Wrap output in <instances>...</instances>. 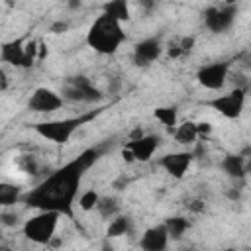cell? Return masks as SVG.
<instances>
[{
  "instance_id": "1",
  "label": "cell",
  "mask_w": 251,
  "mask_h": 251,
  "mask_svg": "<svg viewBox=\"0 0 251 251\" xmlns=\"http://www.w3.org/2000/svg\"><path fill=\"white\" fill-rule=\"evenodd\" d=\"M110 149V143H98L94 147L84 149L78 157L63 165L61 169L47 175L33 190L22 194V200L29 208H37L41 212H57L59 216L75 218L73 204L78 194V186L82 182L84 173Z\"/></svg>"
},
{
  "instance_id": "2",
  "label": "cell",
  "mask_w": 251,
  "mask_h": 251,
  "mask_svg": "<svg viewBox=\"0 0 251 251\" xmlns=\"http://www.w3.org/2000/svg\"><path fill=\"white\" fill-rule=\"evenodd\" d=\"M124 39H126V31L122 24L104 14L94 20V24L86 33L88 47H92L100 55H114L124 43Z\"/></svg>"
},
{
  "instance_id": "3",
  "label": "cell",
  "mask_w": 251,
  "mask_h": 251,
  "mask_svg": "<svg viewBox=\"0 0 251 251\" xmlns=\"http://www.w3.org/2000/svg\"><path fill=\"white\" fill-rule=\"evenodd\" d=\"M98 114H102V108L100 110H90V112L75 116V118H65V120H55V122H39V124L33 126V129L41 137H45V139H49L57 145H65V143H69V139L73 137V133L80 126L88 124Z\"/></svg>"
},
{
  "instance_id": "4",
  "label": "cell",
  "mask_w": 251,
  "mask_h": 251,
  "mask_svg": "<svg viewBox=\"0 0 251 251\" xmlns=\"http://www.w3.org/2000/svg\"><path fill=\"white\" fill-rule=\"evenodd\" d=\"M59 214L57 212H39L37 216L29 218L24 224V235L39 245H49V241L55 235L57 224H59Z\"/></svg>"
},
{
  "instance_id": "5",
  "label": "cell",
  "mask_w": 251,
  "mask_h": 251,
  "mask_svg": "<svg viewBox=\"0 0 251 251\" xmlns=\"http://www.w3.org/2000/svg\"><path fill=\"white\" fill-rule=\"evenodd\" d=\"M102 92L92 86L90 78L78 75V76H71L67 80V84L63 86V92H61V98L63 100H69V102H86V104H92V102H100L102 100Z\"/></svg>"
},
{
  "instance_id": "6",
  "label": "cell",
  "mask_w": 251,
  "mask_h": 251,
  "mask_svg": "<svg viewBox=\"0 0 251 251\" xmlns=\"http://www.w3.org/2000/svg\"><path fill=\"white\" fill-rule=\"evenodd\" d=\"M235 14H237V8L233 4L212 6L204 12V25L214 33H222L233 25Z\"/></svg>"
},
{
  "instance_id": "7",
  "label": "cell",
  "mask_w": 251,
  "mask_h": 251,
  "mask_svg": "<svg viewBox=\"0 0 251 251\" xmlns=\"http://www.w3.org/2000/svg\"><path fill=\"white\" fill-rule=\"evenodd\" d=\"M245 94H247V88H235V90H231L229 94L218 96V98H214V100H210V102H206V104L212 106L214 110H218L222 116L233 120V118H239L241 112H243Z\"/></svg>"
},
{
  "instance_id": "8",
  "label": "cell",
  "mask_w": 251,
  "mask_h": 251,
  "mask_svg": "<svg viewBox=\"0 0 251 251\" xmlns=\"http://www.w3.org/2000/svg\"><path fill=\"white\" fill-rule=\"evenodd\" d=\"M227 73H229V63L227 61H220V63H212V65L200 67L198 73H196V78L204 88L220 90L227 80Z\"/></svg>"
},
{
  "instance_id": "9",
  "label": "cell",
  "mask_w": 251,
  "mask_h": 251,
  "mask_svg": "<svg viewBox=\"0 0 251 251\" xmlns=\"http://www.w3.org/2000/svg\"><path fill=\"white\" fill-rule=\"evenodd\" d=\"M63 102L65 100L61 98V94H57L51 88H43L41 86V88H35L33 94L29 96L27 108L31 112H35V114H51V112L59 110L63 106Z\"/></svg>"
},
{
  "instance_id": "10",
  "label": "cell",
  "mask_w": 251,
  "mask_h": 251,
  "mask_svg": "<svg viewBox=\"0 0 251 251\" xmlns=\"http://www.w3.org/2000/svg\"><path fill=\"white\" fill-rule=\"evenodd\" d=\"M161 53H163L161 41L157 37H147L133 47V63L137 67H149L153 61L161 57Z\"/></svg>"
},
{
  "instance_id": "11",
  "label": "cell",
  "mask_w": 251,
  "mask_h": 251,
  "mask_svg": "<svg viewBox=\"0 0 251 251\" xmlns=\"http://www.w3.org/2000/svg\"><path fill=\"white\" fill-rule=\"evenodd\" d=\"M192 157H194V155L188 153V151L169 153V155H165V157L159 159V165H161L173 178H182L184 173H186V169H188L190 163H192Z\"/></svg>"
},
{
  "instance_id": "12",
  "label": "cell",
  "mask_w": 251,
  "mask_h": 251,
  "mask_svg": "<svg viewBox=\"0 0 251 251\" xmlns=\"http://www.w3.org/2000/svg\"><path fill=\"white\" fill-rule=\"evenodd\" d=\"M167 245H169V235L163 224L145 229L139 239L141 251H167Z\"/></svg>"
},
{
  "instance_id": "13",
  "label": "cell",
  "mask_w": 251,
  "mask_h": 251,
  "mask_svg": "<svg viewBox=\"0 0 251 251\" xmlns=\"http://www.w3.org/2000/svg\"><path fill=\"white\" fill-rule=\"evenodd\" d=\"M159 141H161L159 135H143V137L137 139V141H129L126 147L133 153V159H135V161L147 163V161L153 157V153L157 151Z\"/></svg>"
},
{
  "instance_id": "14",
  "label": "cell",
  "mask_w": 251,
  "mask_h": 251,
  "mask_svg": "<svg viewBox=\"0 0 251 251\" xmlns=\"http://www.w3.org/2000/svg\"><path fill=\"white\" fill-rule=\"evenodd\" d=\"M24 43L25 39H12L0 45V59L4 63H10L14 67H22L27 69L25 65V55H24Z\"/></svg>"
},
{
  "instance_id": "15",
  "label": "cell",
  "mask_w": 251,
  "mask_h": 251,
  "mask_svg": "<svg viewBox=\"0 0 251 251\" xmlns=\"http://www.w3.org/2000/svg\"><path fill=\"white\" fill-rule=\"evenodd\" d=\"M224 173H227L233 178H243L245 176V157L243 155H226L222 161Z\"/></svg>"
},
{
  "instance_id": "16",
  "label": "cell",
  "mask_w": 251,
  "mask_h": 251,
  "mask_svg": "<svg viewBox=\"0 0 251 251\" xmlns=\"http://www.w3.org/2000/svg\"><path fill=\"white\" fill-rule=\"evenodd\" d=\"M102 10H104V16H108V18L120 22V24L129 20V6H127V2H124V0L106 2V4L102 6Z\"/></svg>"
},
{
  "instance_id": "17",
  "label": "cell",
  "mask_w": 251,
  "mask_h": 251,
  "mask_svg": "<svg viewBox=\"0 0 251 251\" xmlns=\"http://www.w3.org/2000/svg\"><path fill=\"white\" fill-rule=\"evenodd\" d=\"M129 231H131V218L118 214L116 218H112V222H110V226L106 229V237L114 239V237H122L126 233H129Z\"/></svg>"
},
{
  "instance_id": "18",
  "label": "cell",
  "mask_w": 251,
  "mask_h": 251,
  "mask_svg": "<svg viewBox=\"0 0 251 251\" xmlns=\"http://www.w3.org/2000/svg\"><path fill=\"white\" fill-rule=\"evenodd\" d=\"M173 135H175L176 143L192 145V143L196 141V137H198V133H196V124H194V122H182L180 126L175 127Z\"/></svg>"
},
{
  "instance_id": "19",
  "label": "cell",
  "mask_w": 251,
  "mask_h": 251,
  "mask_svg": "<svg viewBox=\"0 0 251 251\" xmlns=\"http://www.w3.org/2000/svg\"><path fill=\"white\" fill-rule=\"evenodd\" d=\"M165 229H167V235L169 239H180L184 235V231L188 229V220L182 218V216H173V218H167L165 220Z\"/></svg>"
},
{
  "instance_id": "20",
  "label": "cell",
  "mask_w": 251,
  "mask_h": 251,
  "mask_svg": "<svg viewBox=\"0 0 251 251\" xmlns=\"http://www.w3.org/2000/svg\"><path fill=\"white\" fill-rule=\"evenodd\" d=\"M22 200V188L12 182H0V206H12Z\"/></svg>"
},
{
  "instance_id": "21",
  "label": "cell",
  "mask_w": 251,
  "mask_h": 251,
  "mask_svg": "<svg viewBox=\"0 0 251 251\" xmlns=\"http://www.w3.org/2000/svg\"><path fill=\"white\" fill-rule=\"evenodd\" d=\"M96 210H98V214L104 220H112L120 212V202L114 196H100L98 198V204H96Z\"/></svg>"
},
{
  "instance_id": "22",
  "label": "cell",
  "mask_w": 251,
  "mask_h": 251,
  "mask_svg": "<svg viewBox=\"0 0 251 251\" xmlns=\"http://www.w3.org/2000/svg\"><path fill=\"white\" fill-rule=\"evenodd\" d=\"M153 116L173 133L175 131V126H176V118H178V112L175 106H161V108H155Z\"/></svg>"
},
{
  "instance_id": "23",
  "label": "cell",
  "mask_w": 251,
  "mask_h": 251,
  "mask_svg": "<svg viewBox=\"0 0 251 251\" xmlns=\"http://www.w3.org/2000/svg\"><path fill=\"white\" fill-rule=\"evenodd\" d=\"M98 198H100V194H98L96 190H86V192H82L80 198H78V208H80L82 212H90V210L96 208Z\"/></svg>"
},
{
  "instance_id": "24",
  "label": "cell",
  "mask_w": 251,
  "mask_h": 251,
  "mask_svg": "<svg viewBox=\"0 0 251 251\" xmlns=\"http://www.w3.org/2000/svg\"><path fill=\"white\" fill-rule=\"evenodd\" d=\"M37 49H39V41H35V39H27V41L24 43V55H25V65H27V69L37 61Z\"/></svg>"
},
{
  "instance_id": "25",
  "label": "cell",
  "mask_w": 251,
  "mask_h": 251,
  "mask_svg": "<svg viewBox=\"0 0 251 251\" xmlns=\"http://www.w3.org/2000/svg\"><path fill=\"white\" fill-rule=\"evenodd\" d=\"M20 167H22L25 173H29V175H35V173H37V163H35V157H31V155H22Z\"/></svg>"
},
{
  "instance_id": "26",
  "label": "cell",
  "mask_w": 251,
  "mask_h": 251,
  "mask_svg": "<svg viewBox=\"0 0 251 251\" xmlns=\"http://www.w3.org/2000/svg\"><path fill=\"white\" fill-rule=\"evenodd\" d=\"M18 224H20L18 214H14V212H2V214H0V226H6V227H16Z\"/></svg>"
},
{
  "instance_id": "27",
  "label": "cell",
  "mask_w": 251,
  "mask_h": 251,
  "mask_svg": "<svg viewBox=\"0 0 251 251\" xmlns=\"http://www.w3.org/2000/svg\"><path fill=\"white\" fill-rule=\"evenodd\" d=\"M176 47L180 49V53H182V55L190 53V51H192V47H194V37H182V39H180V43H178Z\"/></svg>"
},
{
  "instance_id": "28",
  "label": "cell",
  "mask_w": 251,
  "mask_h": 251,
  "mask_svg": "<svg viewBox=\"0 0 251 251\" xmlns=\"http://www.w3.org/2000/svg\"><path fill=\"white\" fill-rule=\"evenodd\" d=\"M67 29H69V24H67V22H63V20L53 22V24L49 25V31H51V33H65Z\"/></svg>"
},
{
  "instance_id": "29",
  "label": "cell",
  "mask_w": 251,
  "mask_h": 251,
  "mask_svg": "<svg viewBox=\"0 0 251 251\" xmlns=\"http://www.w3.org/2000/svg\"><path fill=\"white\" fill-rule=\"evenodd\" d=\"M210 131H212V124H208V122H198V124H196V133H198V135L204 137V135H208Z\"/></svg>"
},
{
  "instance_id": "30",
  "label": "cell",
  "mask_w": 251,
  "mask_h": 251,
  "mask_svg": "<svg viewBox=\"0 0 251 251\" xmlns=\"http://www.w3.org/2000/svg\"><path fill=\"white\" fill-rule=\"evenodd\" d=\"M127 184H129V178H127V176H120V178H116V180H114V184H112V186H114L116 190H124Z\"/></svg>"
},
{
  "instance_id": "31",
  "label": "cell",
  "mask_w": 251,
  "mask_h": 251,
  "mask_svg": "<svg viewBox=\"0 0 251 251\" xmlns=\"http://www.w3.org/2000/svg\"><path fill=\"white\" fill-rule=\"evenodd\" d=\"M188 210H192V212H202V210H204V204H202L200 200H194V202L188 204Z\"/></svg>"
},
{
  "instance_id": "32",
  "label": "cell",
  "mask_w": 251,
  "mask_h": 251,
  "mask_svg": "<svg viewBox=\"0 0 251 251\" xmlns=\"http://www.w3.org/2000/svg\"><path fill=\"white\" fill-rule=\"evenodd\" d=\"M6 88H8V76H6V73L0 69V92L6 90Z\"/></svg>"
},
{
  "instance_id": "33",
  "label": "cell",
  "mask_w": 251,
  "mask_h": 251,
  "mask_svg": "<svg viewBox=\"0 0 251 251\" xmlns=\"http://www.w3.org/2000/svg\"><path fill=\"white\" fill-rule=\"evenodd\" d=\"M122 157H124V161H126V163H133V161H135V159H133V153H131L127 147L122 151Z\"/></svg>"
},
{
  "instance_id": "34",
  "label": "cell",
  "mask_w": 251,
  "mask_h": 251,
  "mask_svg": "<svg viewBox=\"0 0 251 251\" xmlns=\"http://www.w3.org/2000/svg\"><path fill=\"white\" fill-rule=\"evenodd\" d=\"M141 137H143V131H141V127H137V129H133V131H131L129 141H137V139H141Z\"/></svg>"
},
{
  "instance_id": "35",
  "label": "cell",
  "mask_w": 251,
  "mask_h": 251,
  "mask_svg": "<svg viewBox=\"0 0 251 251\" xmlns=\"http://www.w3.org/2000/svg\"><path fill=\"white\" fill-rule=\"evenodd\" d=\"M100 251H116V249H114V245L110 243V239L106 237V239L102 241V249H100Z\"/></svg>"
},
{
  "instance_id": "36",
  "label": "cell",
  "mask_w": 251,
  "mask_h": 251,
  "mask_svg": "<svg viewBox=\"0 0 251 251\" xmlns=\"http://www.w3.org/2000/svg\"><path fill=\"white\" fill-rule=\"evenodd\" d=\"M180 55H182V53H180V49H178L176 45L169 49V57H173V59H176V57H180Z\"/></svg>"
},
{
  "instance_id": "37",
  "label": "cell",
  "mask_w": 251,
  "mask_h": 251,
  "mask_svg": "<svg viewBox=\"0 0 251 251\" xmlns=\"http://www.w3.org/2000/svg\"><path fill=\"white\" fill-rule=\"evenodd\" d=\"M227 196H229L231 200H235V198H239V190H229V192H227Z\"/></svg>"
},
{
  "instance_id": "38",
  "label": "cell",
  "mask_w": 251,
  "mask_h": 251,
  "mask_svg": "<svg viewBox=\"0 0 251 251\" xmlns=\"http://www.w3.org/2000/svg\"><path fill=\"white\" fill-rule=\"evenodd\" d=\"M71 8H80V2H69Z\"/></svg>"
},
{
  "instance_id": "39",
  "label": "cell",
  "mask_w": 251,
  "mask_h": 251,
  "mask_svg": "<svg viewBox=\"0 0 251 251\" xmlns=\"http://www.w3.org/2000/svg\"><path fill=\"white\" fill-rule=\"evenodd\" d=\"M0 251H12L8 245H0Z\"/></svg>"
},
{
  "instance_id": "40",
  "label": "cell",
  "mask_w": 251,
  "mask_h": 251,
  "mask_svg": "<svg viewBox=\"0 0 251 251\" xmlns=\"http://www.w3.org/2000/svg\"><path fill=\"white\" fill-rule=\"evenodd\" d=\"M224 251H235V249H231V247H227V249H224Z\"/></svg>"
},
{
  "instance_id": "41",
  "label": "cell",
  "mask_w": 251,
  "mask_h": 251,
  "mask_svg": "<svg viewBox=\"0 0 251 251\" xmlns=\"http://www.w3.org/2000/svg\"><path fill=\"white\" fill-rule=\"evenodd\" d=\"M0 239H2V226H0Z\"/></svg>"
},
{
  "instance_id": "42",
  "label": "cell",
  "mask_w": 251,
  "mask_h": 251,
  "mask_svg": "<svg viewBox=\"0 0 251 251\" xmlns=\"http://www.w3.org/2000/svg\"><path fill=\"white\" fill-rule=\"evenodd\" d=\"M186 251H194V249H186Z\"/></svg>"
}]
</instances>
